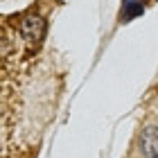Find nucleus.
<instances>
[{"label": "nucleus", "mask_w": 158, "mask_h": 158, "mask_svg": "<svg viewBox=\"0 0 158 158\" xmlns=\"http://www.w3.org/2000/svg\"><path fill=\"white\" fill-rule=\"evenodd\" d=\"M20 34L27 41H39L43 34H45V20H43L39 14H27V16L20 18Z\"/></svg>", "instance_id": "obj_1"}, {"label": "nucleus", "mask_w": 158, "mask_h": 158, "mask_svg": "<svg viewBox=\"0 0 158 158\" xmlns=\"http://www.w3.org/2000/svg\"><path fill=\"white\" fill-rule=\"evenodd\" d=\"M142 11H145L142 0H124V7H122V23H127V20L140 16Z\"/></svg>", "instance_id": "obj_2"}, {"label": "nucleus", "mask_w": 158, "mask_h": 158, "mask_svg": "<svg viewBox=\"0 0 158 158\" xmlns=\"http://www.w3.org/2000/svg\"><path fill=\"white\" fill-rule=\"evenodd\" d=\"M156 158H158V156H156Z\"/></svg>", "instance_id": "obj_3"}]
</instances>
